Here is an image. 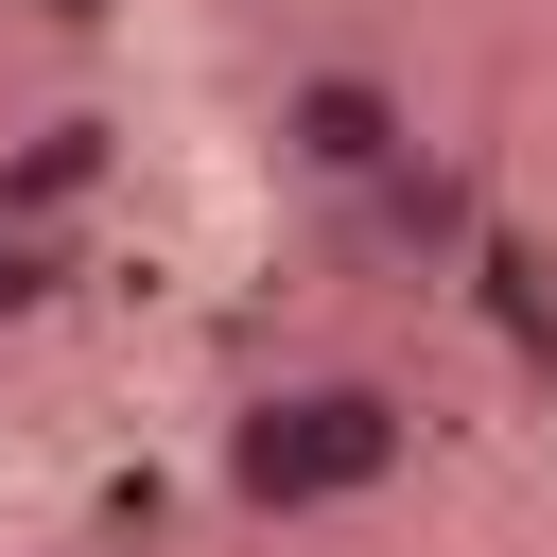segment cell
Segmentation results:
<instances>
[{
    "label": "cell",
    "mask_w": 557,
    "mask_h": 557,
    "mask_svg": "<svg viewBox=\"0 0 557 557\" xmlns=\"http://www.w3.org/2000/svg\"><path fill=\"white\" fill-rule=\"evenodd\" d=\"M348 226H366L383 261H418V278H453V261H487V174H470L453 139H418L400 174H366V191H348Z\"/></svg>",
    "instance_id": "3"
},
{
    "label": "cell",
    "mask_w": 557,
    "mask_h": 557,
    "mask_svg": "<svg viewBox=\"0 0 557 557\" xmlns=\"http://www.w3.org/2000/svg\"><path fill=\"white\" fill-rule=\"evenodd\" d=\"M104 174H122V139H104L87 104H52V122L0 157V209H17V226H87V209H104Z\"/></svg>",
    "instance_id": "4"
},
{
    "label": "cell",
    "mask_w": 557,
    "mask_h": 557,
    "mask_svg": "<svg viewBox=\"0 0 557 557\" xmlns=\"http://www.w3.org/2000/svg\"><path fill=\"white\" fill-rule=\"evenodd\" d=\"M418 470V400L383 383V366H278V383H244V418H226V453H209V487L244 505V522H348V505H383Z\"/></svg>",
    "instance_id": "1"
},
{
    "label": "cell",
    "mask_w": 557,
    "mask_h": 557,
    "mask_svg": "<svg viewBox=\"0 0 557 557\" xmlns=\"http://www.w3.org/2000/svg\"><path fill=\"white\" fill-rule=\"evenodd\" d=\"M261 139H278V174L313 191V209H348L366 174H400L435 122H418V87L383 70V52H296L278 70V104H261Z\"/></svg>",
    "instance_id": "2"
},
{
    "label": "cell",
    "mask_w": 557,
    "mask_h": 557,
    "mask_svg": "<svg viewBox=\"0 0 557 557\" xmlns=\"http://www.w3.org/2000/svg\"><path fill=\"white\" fill-rule=\"evenodd\" d=\"M52 296H70V226H17V209H0V348L52 331Z\"/></svg>",
    "instance_id": "5"
},
{
    "label": "cell",
    "mask_w": 557,
    "mask_h": 557,
    "mask_svg": "<svg viewBox=\"0 0 557 557\" xmlns=\"http://www.w3.org/2000/svg\"><path fill=\"white\" fill-rule=\"evenodd\" d=\"M70 557H104V540H70Z\"/></svg>",
    "instance_id": "6"
}]
</instances>
